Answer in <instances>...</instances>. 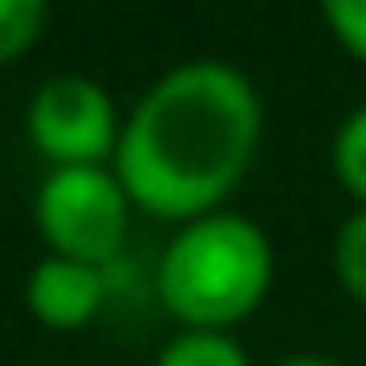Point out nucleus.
I'll list each match as a JSON object with an SVG mask.
<instances>
[{"label": "nucleus", "instance_id": "obj_7", "mask_svg": "<svg viewBox=\"0 0 366 366\" xmlns=\"http://www.w3.org/2000/svg\"><path fill=\"white\" fill-rule=\"evenodd\" d=\"M157 366H248V355L227 340V334H178Z\"/></svg>", "mask_w": 366, "mask_h": 366}, {"label": "nucleus", "instance_id": "obj_3", "mask_svg": "<svg viewBox=\"0 0 366 366\" xmlns=\"http://www.w3.org/2000/svg\"><path fill=\"white\" fill-rule=\"evenodd\" d=\"M33 210H38V232H44L54 259L108 269L124 253L135 199L124 194L114 167H54L38 183Z\"/></svg>", "mask_w": 366, "mask_h": 366}, {"label": "nucleus", "instance_id": "obj_9", "mask_svg": "<svg viewBox=\"0 0 366 366\" xmlns=\"http://www.w3.org/2000/svg\"><path fill=\"white\" fill-rule=\"evenodd\" d=\"M334 269H340V286L366 307V210H355L340 227V237H334Z\"/></svg>", "mask_w": 366, "mask_h": 366}, {"label": "nucleus", "instance_id": "obj_11", "mask_svg": "<svg viewBox=\"0 0 366 366\" xmlns=\"http://www.w3.org/2000/svg\"><path fill=\"white\" fill-rule=\"evenodd\" d=\"M274 366H340V361H323V355H291V361H274Z\"/></svg>", "mask_w": 366, "mask_h": 366}, {"label": "nucleus", "instance_id": "obj_8", "mask_svg": "<svg viewBox=\"0 0 366 366\" xmlns=\"http://www.w3.org/2000/svg\"><path fill=\"white\" fill-rule=\"evenodd\" d=\"M334 172L366 210V108H355L340 124V135H334Z\"/></svg>", "mask_w": 366, "mask_h": 366}, {"label": "nucleus", "instance_id": "obj_4", "mask_svg": "<svg viewBox=\"0 0 366 366\" xmlns=\"http://www.w3.org/2000/svg\"><path fill=\"white\" fill-rule=\"evenodd\" d=\"M27 135H33L38 157L49 167H103L119 151V124L114 97L86 76H54L38 86L33 108H27Z\"/></svg>", "mask_w": 366, "mask_h": 366}, {"label": "nucleus", "instance_id": "obj_1", "mask_svg": "<svg viewBox=\"0 0 366 366\" xmlns=\"http://www.w3.org/2000/svg\"><path fill=\"white\" fill-rule=\"evenodd\" d=\"M264 108L242 70L194 59L157 81L124 119L114 172L146 216L199 221L216 216L259 151Z\"/></svg>", "mask_w": 366, "mask_h": 366}, {"label": "nucleus", "instance_id": "obj_6", "mask_svg": "<svg viewBox=\"0 0 366 366\" xmlns=\"http://www.w3.org/2000/svg\"><path fill=\"white\" fill-rule=\"evenodd\" d=\"M44 22H49L44 0H0V65L22 59L27 49L38 44Z\"/></svg>", "mask_w": 366, "mask_h": 366}, {"label": "nucleus", "instance_id": "obj_2", "mask_svg": "<svg viewBox=\"0 0 366 366\" xmlns=\"http://www.w3.org/2000/svg\"><path fill=\"white\" fill-rule=\"evenodd\" d=\"M274 248L248 216H199L167 242L157 264V297L183 334H227L269 297Z\"/></svg>", "mask_w": 366, "mask_h": 366}, {"label": "nucleus", "instance_id": "obj_5", "mask_svg": "<svg viewBox=\"0 0 366 366\" xmlns=\"http://www.w3.org/2000/svg\"><path fill=\"white\" fill-rule=\"evenodd\" d=\"M108 297V280L103 269H92V264H70V259H54L49 253L33 274H27V307H33L38 323L49 329H81V323L97 318Z\"/></svg>", "mask_w": 366, "mask_h": 366}, {"label": "nucleus", "instance_id": "obj_10", "mask_svg": "<svg viewBox=\"0 0 366 366\" xmlns=\"http://www.w3.org/2000/svg\"><path fill=\"white\" fill-rule=\"evenodd\" d=\"M323 22L334 27V38H340L355 59H366V0H329V6H323Z\"/></svg>", "mask_w": 366, "mask_h": 366}]
</instances>
